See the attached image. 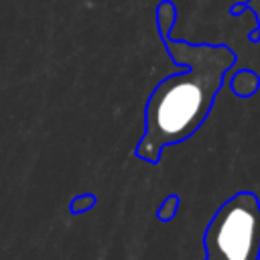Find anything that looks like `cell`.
Returning <instances> with one entry per match:
<instances>
[{
    "label": "cell",
    "instance_id": "cell-1",
    "mask_svg": "<svg viewBox=\"0 0 260 260\" xmlns=\"http://www.w3.org/2000/svg\"><path fill=\"white\" fill-rule=\"evenodd\" d=\"M171 59L183 71L165 77L150 91L144 108V134L134 154L156 165L162 148L193 136L211 112L225 75L238 55L223 43H189L160 35Z\"/></svg>",
    "mask_w": 260,
    "mask_h": 260
},
{
    "label": "cell",
    "instance_id": "cell-2",
    "mask_svg": "<svg viewBox=\"0 0 260 260\" xmlns=\"http://www.w3.org/2000/svg\"><path fill=\"white\" fill-rule=\"evenodd\" d=\"M205 260H260V199L238 191L225 199L203 232Z\"/></svg>",
    "mask_w": 260,
    "mask_h": 260
},
{
    "label": "cell",
    "instance_id": "cell-3",
    "mask_svg": "<svg viewBox=\"0 0 260 260\" xmlns=\"http://www.w3.org/2000/svg\"><path fill=\"white\" fill-rule=\"evenodd\" d=\"M260 87V75L252 69H240L230 77V89L238 98H252Z\"/></svg>",
    "mask_w": 260,
    "mask_h": 260
},
{
    "label": "cell",
    "instance_id": "cell-4",
    "mask_svg": "<svg viewBox=\"0 0 260 260\" xmlns=\"http://www.w3.org/2000/svg\"><path fill=\"white\" fill-rule=\"evenodd\" d=\"M177 20V8L171 0H162L156 6V24H158V35H169L175 26Z\"/></svg>",
    "mask_w": 260,
    "mask_h": 260
},
{
    "label": "cell",
    "instance_id": "cell-5",
    "mask_svg": "<svg viewBox=\"0 0 260 260\" xmlns=\"http://www.w3.org/2000/svg\"><path fill=\"white\" fill-rule=\"evenodd\" d=\"M179 203H181L179 195H169V197L160 203V207H158V211H156V217H158L160 221H171V219L175 217L177 209H179Z\"/></svg>",
    "mask_w": 260,
    "mask_h": 260
},
{
    "label": "cell",
    "instance_id": "cell-6",
    "mask_svg": "<svg viewBox=\"0 0 260 260\" xmlns=\"http://www.w3.org/2000/svg\"><path fill=\"white\" fill-rule=\"evenodd\" d=\"M93 203H95V197H93V195H81V197H75V199L71 201V211H73V213L85 211V209H89Z\"/></svg>",
    "mask_w": 260,
    "mask_h": 260
},
{
    "label": "cell",
    "instance_id": "cell-7",
    "mask_svg": "<svg viewBox=\"0 0 260 260\" xmlns=\"http://www.w3.org/2000/svg\"><path fill=\"white\" fill-rule=\"evenodd\" d=\"M244 6H246V10H252L254 12L256 22H258V28H260V0H244Z\"/></svg>",
    "mask_w": 260,
    "mask_h": 260
},
{
    "label": "cell",
    "instance_id": "cell-8",
    "mask_svg": "<svg viewBox=\"0 0 260 260\" xmlns=\"http://www.w3.org/2000/svg\"><path fill=\"white\" fill-rule=\"evenodd\" d=\"M248 41H250V43H258V41H260V28H258V26L248 32Z\"/></svg>",
    "mask_w": 260,
    "mask_h": 260
}]
</instances>
